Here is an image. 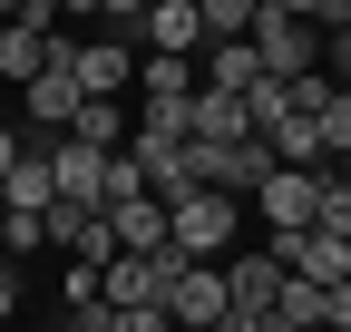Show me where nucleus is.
Instances as JSON below:
<instances>
[{"label":"nucleus","mask_w":351,"mask_h":332,"mask_svg":"<svg viewBox=\"0 0 351 332\" xmlns=\"http://www.w3.org/2000/svg\"><path fill=\"white\" fill-rule=\"evenodd\" d=\"M254 59H263V78L293 88V78L322 69V39H313V20H302L293 0H263V10H254Z\"/></svg>","instance_id":"obj_1"},{"label":"nucleus","mask_w":351,"mask_h":332,"mask_svg":"<svg viewBox=\"0 0 351 332\" xmlns=\"http://www.w3.org/2000/svg\"><path fill=\"white\" fill-rule=\"evenodd\" d=\"M234 235H244V205H234V195H186V205L166 215V254L215 264V254H234Z\"/></svg>","instance_id":"obj_2"},{"label":"nucleus","mask_w":351,"mask_h":332,"mask_svg":"<svg viewBox=\"0 0 351 332\" xmlns=\"http://www.w3.org/2000/svg\"><path fill=\"white\" fill-rule=\"evenodd\" d=\"M49 49H59V10H49V0H20L10 29H0V78H10V88H29V78L49 69Z\"/></svg>","instance_id":"obj_3"},{"label":"nucleus","mask_w":351,"mask_h":332,"mask_svg":"<svg viewBox=\"0 0 351 332\" xmlns=\"http://www.w3.org/2000/svg\"><path fill=\"white\" fill-rule=\"evenodd\" d=\"M49 69H69V78H78V98H117V88H137V59H127L117 39H59Z\"/></svg>","instance_id":"obj_4"},{"label":"nucleus","mask_w":351,"mask_h":332,"mask_svg":"<svg viewBox=\"0 0 351 332\" xmlns=\"http://www.w3.org/2000/svg\"><path fill=\"white\" fill-rule=\"evenodd\" d=\"M263 254H274L293 283H322V294H332V283H351V244H341V235H322V225H302V235H274Z\"/></svg>","instance_id":"obj_5"},{"label":"nucleus","mask_w":351,"mask_h":332,"mask_svg":"<svg viewBox=\"0 0 351 332\" xmlns=\"http://www.w3.org/2000/svg\"><path fill=\"white\" fill-rule=\"evenodd\" d=\"M78 108H88V98H78V78H69V69H39L29 88H20V117H29V128L49 137V147L78 128Z\"/></svg>","instance_id":"obj_6"},{"label":"nucleus","mask_w":351,"mask_h":332,"mask_svg":"<svg viewBox=\"0 0 351 332\" xmlns=\"http://www.w3.org/2000/svg\"><path fill=\"white\" fill-rule=\"evenodd\" d=\"M225 313H234V294H225V264H186V274H176V303H166V322L215 332Z\"/></svg>","instance_id":"obj_7"},{"label":"nucleus","mask_w":351,"mask_h":332,"mask_svg":"<svg viewBox=\"0 0 351 332\" xmlns=\"http://www.w3.org/2000/svg\"><path fill=\"white\" fill-rule=\"evenodd\" d=\"M313 205H322V166H313V176H302V166H283V176L254 195V215L274 225V235H302V225H313Z\"/></svg>","instance_id":"obj_8"},{"label":"nucleus","mask_w":351,"mask_h":332,"mask_svg":"<svg viewBox=\"0 0 351 332\" xmlns=\"http://www.w3.org/2000/svg\"><path fill=\"white\" fill-rule=\"evenodd\" d=\"M49 176H59V195H69V205H98V215H108V156H98V147L59 137V147H49Z\"/></svg>","instance_id":"obj_9"},{"label":"nucleus","mask_w":351,"mask_h":332,"mask_svg":"<svg viewBox=\"0 0 351 332\" xmlns=\"http://www.w3.org/2000/svg\"><path fill=\"white\" fill-rule=\"evenodd\" d=\"M59 205V176H49V147H29L10 166V186H0V215H49Z\"/></svg>","instance_id":"obj_10"},{"label":"nucleus","mask_w":351,"mask_h":332,"mask_svg":"<svg viewBox=\"0 0 351 332\" xmlns=\"http://www.w3.org/2000/svg\"><path fill=\"white\" fill-rule=\"evenodd\" d=\"M147 49H156V59H186V49H205L195 0H147Z\"/></svg>","instance_id":"obj_11"},{"label":"nucleus","mask_w":351,"mask_h":332,"mask_svg":"<svg viewBox=\"0 0 351 332\" xmlns=\"http://www.w3.org/2000/svg\"><path fill=\"white\" fill-rule=\"evenodd\" d=\"M108 235H117V254H166V205H156V195L108 205Z\"/></svg>","instance_id":"obj_12"},{"label":"nucleus","mask_w":351,"mask_h":332,"mask_svg":"<svg viewBox=\"0 0 351 332\" xmlns=\"http://www.w3.org/2000/svg\"><path fill=\"white\" fill-rule=\"evenodd\" d=\"M254 137V108L225 88H195V147H244Z\"/></svg>","instance_id":"obj_13"},{"label":"nucleus","mask_w":351,"mask_h":332,"mask_svg":"<svg viewBox=\"0 0 351 332\" xmlns=\"http://www.w3.org/2000/svg\"><path fill=\"white\" fill-rule=\"evenodd\" d=\"M283 283H293V274H283L274 254H244V264H225V294H234V313H274V303H283Z\"/></svg>","instance_id":"obj_14"},{"label":"nucleus","mask_w":351,"mask_h":332,"mask_svg":"<svg viewBox=\"0 0 351 332\" xmlns=\"http://www.w3.org/2000/svg\"><path fill=\"white\" fill-rule=\"evenodd\" d=\"M263 78V59H254V39H234V49H205V88H225V98H244Z\"/></svg>","instance_id":"obj_15"},{"label":"nucleus","mask_w":351,"mask_h":332,"mask_svg":"<svg viewBox=\"0 0 351 332\" xmlns=\"http://www.w3.org/2000/svg\"><path fill=\"white\" fill-rule=\"evenodd\" d=\"M69 137H78V147H98V156H117V137H127V108H117V98H88Z\"/></svg>","instance_id":"obj_16"},{"label":"nucleus","mask_w":351,"mask_h":332,"mask_svg":"<svg viewBox=\"0 0 351 332\" xmlns=\"http://www.w3.org/2000/svg\"><path fill=\"white\" fill-rule=\"evenodd\" d=\"M274 313H283V332H322V322H332L322 283H283V303H274Z\"/></svg>","instance_id":"obj_17"},{"label":"nucleus","mask_w":351,"mask_h":332,"mask_svg":"<svg viewBox=\"0 0 351 332\" xmlns=\"http://www.w3.org/2000/svg\"><path fill=\"white\" fill-rule=\"evenodd\" d=\"M59 294H69V313H108V264H69Z\"/></svg>","instance_id":"obj_18"},{"label":"nucleus","mask_w":351,"mask_h":332,"mask_svg":"<svg viewBox=\"0 0 351 332\" xmlns=\"http://www.w3.org/2000/svg\"><path fill=\"white\" fill-rule=\"evenodd\" d=\"M313 128H322V156H351V88H332V98H322Z\"/></svg>","instance_id":"obj_19"},{"label":"nucleus","mask_w":351,"mask_h":332,"mask_svg":"<svg viewBox=\"0 0 351 332\" xmlns=\"http://www.w3.org/2000/svg\"><path fill=\"white\" fill-rule=\"evenodd\" d=\"M313 225L351 244V186H341V176H322V205H313Z\"/></svg>","instance_id":"obj_20"},{"label":"nucleus","mask_w":351,"mask_h":332,"mask_svg":"<svg viewBox=\"0 0 351 332\" xmlns=\"http://www.w3.org/2000/svg\"><path fill=\"white\" fill-rule=\"evenodd\" d=\"M39 244H49V225H39V215H0V254H10V264L39 254Z\"/></svg>","instance_id":"obj_21"},{"label":"nucleus","mask_w":351,"mask_h":332,"mask_svg":"<svg viewBox=\"0 0 351 332\" xmlns=\"http://www.w3.org/2000/svg\"><path fill=\"white\" fill-rule=\"evenodd\" d=\"M20 156H29V137L10 128V117H0V186H10V166H20Z\"/></svg>","instance_id":"obj_22"},{"label":"nucleus","mask_w":351,"mask_h":332,"mask_svg":"<svg viewBox=\"0 0 351 332\" xmlns=\"http://www.w3.org/2000/svg\"><path fill=\"white\" fill-rule=\"evenodd\" d=\"M215 332H283V313H225Z\"/></svg>","instance_id":"obj_23"},{"label":"nucleus","mask_w":351,"mask_h":332,"mask_svg":"<svg viewBox=\"0 0 351 332\" xmlns=\"http://www.w3.org/2000/svg\"><path fill=\"white\" fill-rule=\"evenodd\" d=\"M108 332H176L166 313H108Z\"/></svg>","instance_id":"obj_24"},{"label":"nucleus","mask_w":351,"mask_h":332,"mask_svg":"<svg viewBox=\"0 0 351 332\" xmlns=\"http://www.w3.org/2000/svg\"><path fill=\"white\" fill-rule=\"evenodd\" d=\"M322 303H332V332H351V283H332Z\"/></svg>","instance_id":"obj_25"},{"label":"nucleus","mask_w":351,"mask_h":332,"mask_svg":"<svg viewBox=\"0 0 351 332\" xmlns=\"http://www.w3.org/2000/svg\"><path fill=\"white\" fill-rule=\"evenodd\" d=\"M59 332H108V313H59Z\"/></svg>","instance_id":"obj_26"},{"label":"nucleus","mask_w":351,"mask_h":332,"mask_svg":"<svg viewBox=\"0 0 351 332\" xmlns=\"http://www.w3.org/2000/svg\"><path fill=\"white\" fill-rule=\"evenodd\" d=\"M10 303H20V274H10V283H0V322H10Z\"/></svg>","instance_id":"obj_27"},{"label":"nucleus","mask_w":351,"mask_h":332,"mask_svg":"<svg viewBox=\"0 0 351 332\" xmlns=\"http://www.w3.org/2000/svg\"><path fill=\"white\" fill-rule=\"evenodd\" d=\"M0 283H10V254H0Z\"/></svg>","instance_id":"obj_28"},{"label":"nucleus","mask_w":351,"mask_h":332,"mask_svg":"<svg viewBox=\"0 0 351 332\" xmlns=\"http://www.w3.org/2000/svg\"><path fill=\"white\" fill-rule=\"evenodd\" d=\"M176 332H186V322H176Z\"/></svg>","instance_id":"obj_29"}]
</instances>
